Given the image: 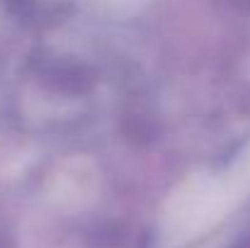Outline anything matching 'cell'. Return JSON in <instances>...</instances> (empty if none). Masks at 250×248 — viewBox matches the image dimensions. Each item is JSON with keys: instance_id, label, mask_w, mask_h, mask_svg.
I'll use <instances>...</instances> for the list:
<instances>
[{"instance_id": "6da1fadb", "label": "cell", "mask_w": 250, "mask_h": 248, "mask_svg": "<svg viewBox=\"0 0 250 248\" xmlns=\"http://www.w3.org/2000/svg\"><path fill=\"white\" fill-rule=\"evenodd\" d=\"M241 165H246V168H248V170H250V151H248V154H246V158H243V163H241Z\"/></svg>"}, {"instance_id": "7a4b0ae2", "label": "cell", "mask_w": 250, "mask_h": 248, "mask_svg": "<svg viewBox=\"0 0 250 248\" xmlns=\"http://www.w3.org/2000/svg\"><path fill=\"white\" fill-rule=\"evenodd\" d=\"M117 2H124V0H117Z\"/></svg>"}]
</instances>
